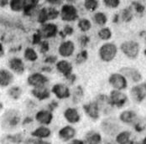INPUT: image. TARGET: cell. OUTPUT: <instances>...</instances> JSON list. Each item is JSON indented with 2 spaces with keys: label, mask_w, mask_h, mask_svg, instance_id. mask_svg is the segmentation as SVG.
Segmentation results:
<instances>
[{
  "label": "cell",
  "mask_w": 146,
  "mask_h": 144,
  "mask_svg": "<svg viewBox=\"0 0 146 144\" xmlns=\"http://www.w3.org/2000/svg\"><path fill=\"white\" fill-rule=\"evenodd\" d=\"M60 16L65 22H73L78 18V11L72 3H65L61 6Z\"/></svg>",
  "instance_id": "obj_5"
},
{
  "label": "cell",
  "mask_w": 146,
  "mask_h": 144,
  "mask_svg": "<svg viewBox=\"0 0 146 144\" xmlns=\"http://www.w3.org/2000/svg\"><path fill=\"white\" fill-rule=\"evenodd\" d=\"M77 27L82 32H88V30H90V29L92 28V23L88 18H82L78 19Z\"/></svg>",
  "instance_id": "obj_31"
},
{
  "label": "cell",
  "mask_w": 146,
  "mask_h": 144,
  "mask_svg": "<svg viewBox=\"0 0 146 144\" xmlns=\"http://www.w3.org/2000/svg\"><path fill=\"white\" fill-rule=\"evenodd\" d=\"M0 143L2 144H21L22 143H25V138L21 132L8 134L1 138Z\"/></svg>",
  "instance_id": "obj_16"
},
{
  "label": "cell",
  "mask_w": 146,
  "mask_h": 144,
  "mask_svg": "<svg viewBox=\"0 0 146 144\" xmlns=\"http://www.w3.org/2000/svg\"><path fill=\"white\" fill-rule=\"evenodd\" d=\"M101 130L107 136L115 137L120 131V125L116 118L109 117L104 119L101 122Z\"/></svg>",
  "instance_id": "obj_3"
},
{
  "label": "cell",
  "mask_w": 146,
  "mask_h": 144,
  "mask_svg": "<svg viewBox=\"0 0 146 144\" xmlns=\"http://www.w3.org/2000/svg\"><path fill=\"white\" fill-rule=\"evenodd\" d=\"M108 100L113 107L117 106V108H121L128 101V96L126 94H124L123 92H122L120 90H113L110 92Z\"/></svg>",
  "instance_id": "obj_7"
},
{
  "label": "cell",
  "mask_w": 146,
  "mask_h": 144,
  "mask_svg": "<svg viewBox=\"0 0 146 144\" xmlns=\"http://www.w3.org/2000/svg\"><path fill=\"white\" fill-rule=\"evenodd\" d=\"M3 55H4V49H3V44L0 43V57H2Z\"/></svg>",
  "instance_id": "obj_54"
},
{
  "label": "cell",
  "mask_w": 146,
  "mask_h": 144,
  "mask_svg": "<svg viewBox=\"0 0 146 144\" xmlns=\"http://www.w3.org/2000/svg\"><path fill=\"white\" fill-rule=\"evenodd\" d=\"M21 94H22V89L19 87H17V86L12 87L8 90V95L9 96L10 98H12L14 100L19 99L21 96Z\"/></svg>",
  "instance_id": "obj_33"
},
{
  "label": "cell",
  "mask_w": 146,
  "mask_h": 144,
  "mask_svg": "<svg viewBox=\"0 0 146 144\" xmlns=\"http://www.w3.org/2000/svg\"><path fill=\"white\" fill-rule=\"evenodd\" d=\"M133 17V10H132L131 7L123 9L122 14H121V18L123 21L124 22H130Z\"/></svg>",
  "instance_id": "obj_37"
},
{
  "label": "cell",
  "mask_w": 146,
  "mask_h": 144,
  "mask_svg": "<svg viewBox=\"0 0 146 144\" xmlns=\"http://www.w3.org/2000/svg\"><path fill=\"white\" fill-rule=\"evenodd\" d=\"M83 141L86 144H102V134L97 131L91 130L85 134Z\"/></svg>",
  "instance_id": "obj_18"
},
{
  "label": "cell",
  "mask_w": 146,
  "mask_h": 144,
  "mask_svg": "<svg viewBox=\"0 0 146 144\" xmlns=\"http://www.w3.org/2000/svg\"><path fill=\"white\" fill-rule=\"evenodd\" d=\"M39 2L35 0H25V4L24 8V15L26 16H31L35 12L36 7L38 6Z\"/></svg>",
  "instance_id": "obj_28"
},
{
  "label": "cell",
  "mask_w": 146,
  "mask_h": 144,
  "mask_svg": "<svg viewBox=\"0 0 146 144\" xmlns=\"http://www.w3.org/2000/svg\"><path fill=\"white\" fill-rule=\"evenodd\" d=\"M52 93L56 96V98L60 100L66 99L71 96V90L68 87L63 83H57L55 84L51 88Z\"/></svg>",
  "instance_id": "obj_13"
},
{
  "label": "cell",
  "mask_w": 146,
  "mask_h": 144,
  "mask_svg": "<svg viewBox=\"0 0 146 144\" xmlns=\"http://www.w3.org/2000/svg\"><path fill=\"white\" fill-rule=\"evenodd\" d=\"M42 40V37H41V35L38 33V32H36V33H35L34 34H33V37H32V43L33 44H40L41 43V40Z\"/></svg>",
  "instance_id": "obj_46"
},
{
  "label": "cell",
  "mask_w": 146,
  "mask_h": 144,
  "mask_svg": "<svg viewBox=\"0 0 146 144\" xmlns=\"http://www.w3.org/2000/svg\"><path fill=\"white\" fill-rule=\"evenodd\" d=\"M31 136L32 137H35V138L44 140V139L49 138L51 136V130L49 127H47L46 126H40L31 132Z\"/></svg>",
  "instance_id": "obj_24"
},
{
  "label": "cell",
  "mask_w": 146,
  "mask_h": 144,
  "mask_svg": "<svg viewBox=\"0 0 146 144\" xmlns=\"http://www.w3.org/2000/svg\"><path fill=\"white\" fill-rule=\"evenodd\" d=\"M102 3L107 8L109 9H117L120 4L119 0H104Z\"/></svg>",
  "instance_id": "obj_42"
},
{
  "label": "cell",
  "mask_w": 146,
  "mask_h": 144,
  "mask_svg": "<svg viewBox=\"0 0 146 144\" xmlns=\"http://www.w3.org/2000/svg\"><path fill=\"white\" fill-rule=\"evenodd\" d=\"M25 0H12L9 2V7L11 10L15 12H20L24 10Z\"/></svg>",
  "instance_id": "obj_30"
},
{
  "label": "cell",
  "mask_w": 146,
  "mask_h": 144,
  "mask_svg": "<svg viewBox=\"0 0 146 144\" xmlns=\"http://www.w3.org/2000/svg\"><path fill=\"white\" fill-rule=\"evenodd\" d=\"M49 79L44 75L35 72L31 75H29L27 78V82L29 86L34 88H40V87H45V85L48 83Z\"/></svg>",
  "instance_id": "obj_9"
},
{
  "label": "cell",
  "mask_w": 146,
  "mask_h": 144,
  "mask_svg": "<svg viewBox=\"0 0 146 144\" xmlns=\"http://www.w3.org/2000/svg\"><path fill=\"white\" fill-rule=\"evenodd\" d=\"M47 3H50V5H53V7L56 6V5H60L62 3L61 1H60V0H58V1H51V0H49V1H47Z\"/></svg>",
  "instance_id": "obj_52"
},
{
  "label": "cell",
  "mask_w": 146,
  "mask_h": 144,
  "mask_svg": "<svg viewBox=\"0 0 146 144\" xmlns=\"http://www.w3.org/2000/svg\"><path fill=\"white\" fill-rule=\"evenodd\" d=\"M132 133L129 131H120L115 136V142L117 144L131 143Z\"/></svg>",
  "instance_id": "obj_27"
},
{
  "label": "cell",
  "mask_w": 146,
  "mask_h": 144,
  "mask_svg": "<svg viewBox=\"0 0 146 144\" xmlns=\"http://www.w3.org/2000/svg\"><path fill=\"white\" fill-rule=\"evenodd\" d=\"M108 82L114 90H120V91L123 90H125L128 87L127 79L120 73L111 74L108 78Z\"/></svg>",
  "instance_id": "obj_6"
},
{
  "label": "cell",
  "mask_w": 146,
  "mask_h": 144,
  "mask_svg": "<svg viewBox=\"0 0 146 144\" xmlns=\"http://www.w3.org/2000/svg\"><path fill=\"white\" fill-rule=\"evenodd\" d=\"M9 3H8V1H6V0H0V7H4L5 5H7Z\"/></svg>",
  "instance_id": "obj_55"
},
{
  "label": "cell",
  "mask_w": 146,
  "mask_h": 144,
  "mask_svg": "<svg viewBox=\"0 0 146 144\" xmlns=\"http://www.w3.org/2000/svg\"><path fill=\"white\" fill-rule=\"evenodd\" d=\"M35 119L40 124L47 126V125L50 124L53 120L52 112H50L49 110H40L36 113Z\"/></svg>",
  "instance_id": "obj_20"
},
{
  "label": "cell",
  "mask_w": 146,
  "mask_h": 144,
  "mask_svg": "<svg viewBox=\"0 0 146 144\" xmlns=\"http://www.w3.org/2000/svg\"><path fill=\"white\" fill-rule=\"evenodd\" d=\"M67 144H86L83 139H79V138H74L71 142H69Z\"/></svg>",
  "instance_id": "obj_51"
},
{
  "label": "cell",
  "mask_w": 146,
  "mask_h": 144,
  "mask_svg": "<svg viewBox=\"0 0 146 144\" xmlns=\"http://www.w3.org/2000/svg\"><path fill=\"white\" fill-rule=\"evenodd\" d=\"M119 73L122 74L126 79H129L134 83H139L142 81V75L137 69L133 67H123L120 69Z\"/></svg>",
  "instance_id": "obj_12"
},
{
  "label": "cell",
  "mask_w": 146,
  "mask_h": 144,
  "mask_svg": "<svg viewBox=\"0 0 146 144\" xmlns=\"http://www.w3.org/2000/svg\"><path fill=\"white\" fill-rule=\"evenodd\" d=\"M25 144H50V143L44 141V140H41V139L30 137L25 140Z\"/></svg>",
  "instance_id": "obj_43"
},
{
  "label": "cell",
  "mask_w": 146,
  "mask_h": 144,
  "mask_svg": "<svg viewBox=\"0 0 146 144\" xmlns=\"http://www.w3.org/2000/svg\"><path fill=\"white\" fill-rule=\"evenodd\" d=\"M24 55H25V58L27 60L31 61V62H34V61H35L38 59V55H37L36 51L33 48H27V49H25Z\"/></svg>",
  "instance_id": "obj_34"
},
{
  "label": "cell",
  "mask_w": 146,
  "mask_h": 144,
  "mask_svg": "<svg viewBox=\"0 0 146 144\" xmlns=\"http://www.w3.org/2000/svg\"><path fill=\"white\" fill-rule=\"evenodd\" d=\"M57 60V57L55 56V55H49L44 59V62L45 63H49V64H53V63H56Z\"/></svg>",
  "instance_id": "obj_48"
},
{
  "label": "cell",
  "mask_w": 146,
  "mask_h": 144,
  "mask_svg": "<svg viewBox=\"0 0 146 144\" xmlns=\"http://www.w3.org/2000/svg\"><path fill=\"white\" fill-rule=\"evenodd\" d=\"M76 135V130L71 125H66L61 127L58 131L59 139L67 143L75 138Z\"/></svg>",
  "instance_id": "obj_11"
},
{
  "label": "cell",
  "mask_w": 146,
  "mask_h": 144,
  "mask_svg": "<svg viewBox=\"0 0 146 144\" xmlns=\"http://www.w3.org/2000/svg\"><path fill=\"white\" fill-rule=\"evenodd\" d=\"M83 97H84V90H83L82 87L81 86H77L76 87H75L72 92L73 103L77 104V103L81 102L82 101Z\"/></svg>",
  "instance_id": "obj_29"
},
{
  "label": "cell",
  "mask_w": 146,
  "mask_h": 144,
  "mask_svg": "<svg viewBox=\"0 0 146 144\" xmlns=\"http://www.w3.org/2000/svg\"><path fill=\"white\" fill-rule=\"evenodd\" d=\"M98 37L102 40H108L112 38L113 33L111 31V29L105 27V28H102L98 31Z\"/></svg>",
  "instance_id": "obj_36"
},
{
  "label": "cell",
  "mask_w": 146,
  "mask_h": 144,
  "mask_svg": "<svg viewBox=\"0 0 146 144\" xmlns=\"http://www.w3.org/2000/svg\"><path fill=\"white\" fill-rule=\"evenodd\" d=\"M83 111L92 120H98L100 117V111L96 101H91L83 105Z\"/></svg>",
  "instance_id": "obj_14"
},
{
  "label": "cell",
  "mask_w": 146,
  "mask_h": 144,
  "mask_svg": "<svg viewBox=\"0 0 146 144\" xmlns=\"http://www.w3.org/2000/svg\"><path fill=\"white\" fill-rule=\"evenodd\" d=\"M49 49H50V45L48 41L46 40L41 41V43L40 44V52L42 54H45L46 52L49 51Z\"/></svg>",
  "instance_id": "obj_45"
},
{
  "label": "cell",
  "mask_w": 146,
  "mask_h": 144,
  "mask_svg": "<svg viewBox=\"0 0 146 144\" xmlns=\"http://www.w3.org/2000/svg\"><path fill=\"white\" fill-rule=\"evenodd\" d=\"M62 32L64 33V34H65L66 36H67V35H72L73 34V32H74V29L72 28V26H71V25H69V24H66V25L64 26V29L62 30Z\"/></svg>",
  "instance_id": "obj_47"
},
{
  "label": "cell",
  "mask_w": 146,
  "mask_h": 144,
  "mask_svg": "<svg viewBox=\"0 0 146 144\" xmlns=\"http://www.w3.org/2000/svg\"><path fill=\"white\" fill-rule=\"evenodd\" d=\"M130 7L135 10L136 13H138L139 15L143 14L145 12V6L141 3H139V2H132Z\"/></svg>",
  "instance_id": "obj_41"
},
{
  "label": "cell",
  "mask_w": 146,
  "mask_h": 144,
  "mask_svg": "<svg viewBox=\"0 0 146 144\" xmlns=\"http://www.w3.org/2000/svg\"><path fill=\"white\" fill-rule=\"evenodd\" d=\"M42 71L46 72H50L51 71V68L50 66H43L42 67Z\"/></svg>",
  "instance_id": "obj_56"
},
{
  "label": "cell",
  "mask_w": 146,
  "mask_h": 144,
  "mask_svg": "<svg viewBox=\"0 0 146 144\" xmlns=\"http://www.w3.org/2000/svg\"><path fill=\"white\" fill-rule=\"evenodd\" d=\"M48 107H49V111L52 112L54 111L55 109H56L58 107V102L56 101H51L49 105H48Z\"/></svg>",
  "instance_id": "obj_49"
},
{
  "label": "cell",
  "mask_w": 146,
  "mask_h": 144,
  "mask_svg": "<svg viewBox=\"0 0 146 144\" xmlns=\"http://www.w3.org/2000/svg\"><path fill=\"white\" fill-rule=\"evenodd\" d=\"M90 42V38L86 34H82L78 38V43L82 48H85Z\"/></svg>",
  "instance_id": "obj_44"
},
{
  "label": "cell",
  "mask_w": 146,
  "mask_h": 144,
  "mask_svg": "<svg viewBox=\"0 0 146 144\" xmlns=\"http://www.w3.org/2000/svg\"><path fill=\"white\" fill-rule=\"evenodd\" d=\"M130 96L135 103H141L146 98V82L133 87L130 90Z\"/></svg>",
  "instance_id": "obj_8"
},
{
  "label": "cell",
  "mask_w": 146,
  "mask_h": 144,
  "mask_svg": "<svg viewBox=\"0 0 146 144\" xmlns=\"http://www.w3.org/2000/svg\"><path fill=\"white\" fill-rule=\"evenodd\" d=\"M14 81V75L10 71L5 69L0 70V87H9Z\"/></svg>",
  "instance_id": "obj_26"
},
{
  "label": "cell",
  "mask_w": 146,
  "mask_h": 144,
  "mask_svg": "<svg viewBox=\"0 0 146 144\" xmlns=\"http://www.w3.org/2000/svg\"><path fill=\"white\" fill-rule=\"evenodd\" d=\"M93 21L99 26H104L108 23V17L103 12H97L93 15Z\"/></svg>",
  "instance_id": "obj_32"
},
{
  "label": "cell",
  "mask_w": 146,
  "mask_h": 144,
  "mask_svg": "<svg viewBox=\"0 0 146 144\" xmlns=\"http://www.w3.org/2000/svg\"><path fill=\"white\" fill-rule=\"evenodd\" d=\"M49 19L47 15V8H41L37 15V21L41 24H44Z\"/></svg>",
  "instance_id": "obj_35"
},
{
  "label": "cell",
  "mask_w": 146,
  "mask_h": 144,
  "mask_svg": "<svg viewBox=\"0 0 146 144\" xmlns=\"http://www.w3.org/2000/svg\"><path fill=\"white\" fill-rule=\"evenodd\" d=\"M47 15H48V19L52 20V19H56L58 18L60 12L55 7L51 6L50 8H47Z\"/></svg>",
  "instance_id": "obj_40"
},
{
  "label": "cell",
  "mask_w": 146,
  "mask_h": 144,
  "mask_svg": "<svg viewBox=\"0 0 146 144\" xmlns=\"http://www.w3.org/2000/svg\"><path fill=\"white\" fill-rule=\"evenodd\" d=\"M88 58V51L85 50H82L81 52H79L76 56V59H75V61L77 65H81L84 62L87 61Z\"/></svg>",
  "instance_id": "obj_39"
},
{
  "label": "cell",
  "mask_w": 146,
  "mask_h": 144,
  "mask_svg": "<svg viewBox=\"0 0 146 144\" xmlns=\"http://www.w3.org/2000/svg\"><path fill=\"white\" fill-rule=\"evenodd\" d=\"M9 68L13 71L19 74V75H22L25 72V63H24V61L20 58H11L9 60Z\"/></svg>",
  "instance_id": "obj_21"
},
{
  "label": "cell",
  "mask_w": 146,
  "mask_h": 144,
  "mask_svg": "<svg viewBox=\"0 0 146 144\" xmlns=\"http://www.w3.org/2000/svg\"><path fill=\"white\" fill-rule=\"evenodd\" d=\"M32 121H33V119H32L31 117H26V118L24 120V122H23V124H24V125H25V124H28V123L32 122Z\"/></svg>",
  "instance_id": "obj_53"
},
{
  "label": "cell",
  "mask_w": 146,
  "mask_h": 144,
  "mask_svg": "<svg viewBox=\"0 0 146 144\" xmlns=\"http://www.w3.org/2000/svg\"><path fill=\"white\" fill-rule=\"evenodd\" d=\"M20 113L15 109L7 110L3 115L1 127L3 130H13L16 128L20 122Z\"/></svg>",
  "instance_id": "obj_1"
},
{
  "label": "cell",
  "mask_w": 146,
  "mask_h": 144,
  "mask_svg": "<svg viewBox=\"0 0 146 144\" xmlns=\"http://www.w3.org/2000/svg\"><path fill=\"white\" fill-rule=\"evenodd\" d=\"M56 68L57 71L62 74L65 77H67L68 75L72 74V63H70L69 61L66 59H61V60H59L58 62H56Z\"/></svg>",
  "instance_id": "obj_22"
},
{
  "label": "cell",
  "mask_w": 146,
  "mask_h": 144,
  "mask_svg": "<svg viewBox=\"0 0 146 144\" xmlns=\"http://www.w3.org/2000/svg\"><path fill=\"white\" fill-rule=\"evenodd\" d=\"M117 53V45L112 42H107L103 44L98 50L99 57L103 62H111L115 59Z\"/></svg>",
  "instance_id": "obj_2"
},
{
  "label": "cell",
  "mask_w": 146,
  "mask_h": 144,
  "mask_svg": "<svg viewBox=\"0 0 146 144\" xmlns=\"http://www.w3.org/2000/svg\"><path fill=\"white\" fill-rule=\"evenodd\" d=\"M64 117L67 122L70 124H76L78 123L81 120V116L79 114L76 108L74 107H68L64 111Z\"/></svg>",
  "instance_id": "obj_17"
},
{
  "label": "cell",
  "mask_w": 146,
  "mask_h": 144,
  "mask_svg": "<svg viewBox=\"0 0 146 144\" xmlns=\"http://www.w3.org/2000/svg\"><path fill=\"white\" fill-rule=\"evenodd\" d=\"M31 94L39 101L46 100L50 96V92L46 87L40 88H33L31 90Z\"/></svg>",
  "instance_id": "obj_25"
},
{
  "label": "cell",
  "mask_w": 146,
  "mask_h": 144,
  "mask_svg": "<svg viewBox=\"0 0 146 144\" xmlns=\"http://www.w3.org/2000/svg\"><path fill=\"white\" fill-rule=\"evenodd\" d=\"M99 3L97 0H86L84 2V7L90 12H94L98 8Z\"/></svg>",
  "instance_id": "obj_38"
},
{
  "label": "cell",
  "mask_w": 146,
  "mask_h": 144,
  "mask_svg": "<svg viewBox=\"0 0 146 144\" xmlns=\"http://www.w3.org/2000/svg\"><path fill=\"white\" fill-rule=\"evenodd\" d=\"M102 144H113V143H102Z\"/></svg>",
  "instance_id": "obj_57"
},
{
  "label": "cell",
  "mask_w": 146,
  "mask_h": 144,
  "mask_svg": "<svg viewBox=\"0 0 146 144\" xmlns=\"http://www.w3.org/2000/svg\"><path fill=\"white\" fill-rule=\"evenodd\" d=\"M120 50L125 56L129 59H136L139 54V44L133 40L124 41L120 45Z\"/></svg>",
  "instance_id": "obj_4"
},
{
  "label": "cell",
  "mask_w": 146,
  "mask_h": 144,
  "mask_svg": "<svg viewBox=\"0 0 146 144\" xmlns=\"http://www.w3.org/2000/svg\"><path fill=\"white\" fill-rule=\"evenodd\" d=\"M37 32L41 35L42 39L54 38L58 34V27L53 23H46L42 24L41 28L37 30Z\"/></svg>",
  "instance_id": "obj_10"
},
{
  "label": "cell",
  "mask_w": 146,
  "mask_h": 144,
  "mask_svg": "<svg viewBox=\"0 0 146 144\" xmlns=\"http://www.w3.org/2000/svg\"><path fill=\"white\" fill-rule=\"evenodd\" d=\"M66 79L67 80V81L70 83V84H73L75 81H76V75L75 74H72V75H68L67 77H66Z\"/></svg>",
  "instance_id": "obj_50"
},
{
  "label": "cell",
  "mask_w": 146,
  "mask_h": 144,
  "mask_svg": "<svg viewBox=\"0 0 146 144\" xmlns=\"http://www.w3.org/2000/svg\"><path fill=\"white\" fill-rule=\"evenodd\" d=\"M75 51V44L72 40H65L59 45L58 53L60 56L67 58L72 56Z\"/></svg>",
  "instance_id": "obj_15"
},
{
  "label": "cell",
  "mask_w": 146,
  "mask_h": 144,
  "mask_svg": "<svg viewBox=\"0 0 146 144\" xmlns=\"http://www.w3.org/2000/svg\"><path fill=\"white\" fill-rule=\"evenodd\" d=\"M96 103L98 104V106L99 108V111L104 112L105 114H108L111 111V107H113L109 102L108 96L101 94L97 96L96 98Z\"/></svg>",
  "instance_id": "obj_19"
},
{
  "label": "cell",
  "mask_w": 146,
  "mask_h": 144,
  "mask_svg": "<svg viewBox=\"0 0 146 144\" xmlns=\"http://www.w3.org/2000/svg\"><path fill=\"white\" fill-rule=\"evenodd\" d=\"M119 121L124 124L131 125L134 124L137 121V113L131 110L123 111L119 115Z\"/></svg>",
  "instance_id": "obj_23"
}]
</instances>
